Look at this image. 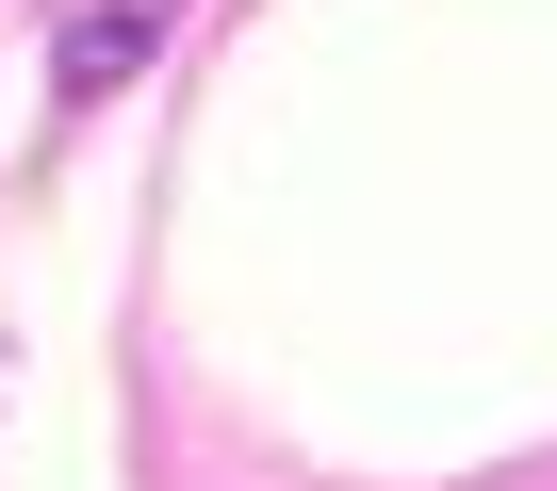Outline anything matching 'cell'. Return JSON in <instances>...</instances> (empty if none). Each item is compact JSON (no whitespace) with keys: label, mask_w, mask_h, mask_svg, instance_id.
I'll return each instance as SVG.
<instances>
[{"label":"cell","mask_w":557,"mask_h":491,"mask_svg":"<svg viewBox=\"0 0 557 491\" xmlns=\"http://www.w3.org/2000/svg\"><path fill=\"white\" fill-rule=\"evenodd\" d=\"M164 17H181V0H66V50H50V66H66V99H115V83L164 50Z\"/></svg>","instance_id":"6da1fadb"}]
</instances>
